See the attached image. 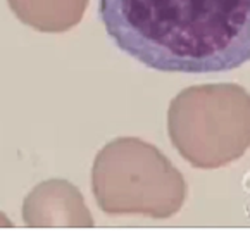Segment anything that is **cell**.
Masks as SVG:
<instances>
[{"instance_id":"3","label":"cell","mask_w":250,"mask_h":252,"mask_svg":"<svg viewBox=\"0 0 250 252\" xmlns=\"http://www.w3.org/2000/svg\"><path fill=\"white\" fill-rule=\"evenodd\" d=\"M91 181L106 211H150L148 200L159 192L181 199L179 171L154 145L123 137L107 144L95 157Z\"/></svg>"},{"instance_id":"2","label":"cell","mask_w":250,"mask_h":252,"mask_svg":"<svg viewBox=\"0 0 250 252\" xmlns=\"http://www.w3.org/2000/svg\"><path fill=\"white\" fill-rule=\"evenodd\" d=\"M173 145L195 168H219L250 147V93L233 83L186 88L167 112Z\"/></svg>"},{"instance_id":"1","label":"cell","mask_w":250,"mask_h":252,"mask_svg":"<svg viewBox=\"0 0 250 252\" xmlns=\"http://www.w3.org/2000/svg\"><path fill=\"white\" fill-rule=\"evenodd\" d=\"M119 50L156 71L221 73L250 61V0H99Z\"/></svg>"},{"instance_id":"4","label":"cell","mask_w":250,"mask_h":252,"mask_svg":"<svg viewBox=\"0 0 250 252\" xmlns=\"http://www.w3.org/2000/svg\"><path fill=\"white\" fill-rule=\"evenodd\" d=\"M19 21L45 33H61L80 23L88 0H7Z\"/></svg>"}]
</instances>
